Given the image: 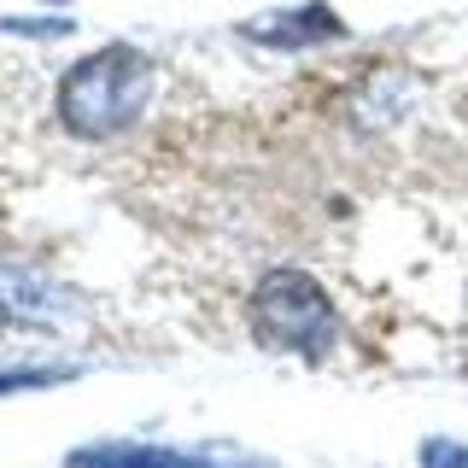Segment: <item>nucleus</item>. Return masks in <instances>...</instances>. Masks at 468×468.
I'll list each match as a JSON object with an SVG mask.
<instances>
[{
  "label": "nucleus",
  "instance_id": "f03ea898",
  "mask_svg": "<svg viewBox=\"0 0 468 468\" xmlns=\"http://www.w3.org/2000/svg\"><path fill=\"white\" fill-rule=\"evenodd\" d=\"M252 328L263 346L292 351L304 363H322L340 340V316H334V299L322 292L316 275L304 270H270L252 292Z\"/></svg>",
  "mask_w": 468,
  "mask_h": 468
},
{
  "label": "nucleus",
  "instance_id": "f257e3e1",
  "mask_svg": "<svg viewBox=\"0 0 468 468\" xmlns=\"http://www.w3.org/2000/svg\"><path fill=\"white\" fill-rule=\"evenodd\" d=\"M146 100H153V58L135 41H106L58 77V123L77 141H117L141 123Z\"/></svg>",
  "mask_w": 468,
  "mask_h": 468
},
{
  "label": "nucleus",
  "instance_id": "6e6552de",
  "mask_svg": "<svg viewBox=\"0 0 468 468\" xmlns=\"http://www.w3.org/2000/svg\"><path fill=\"white\" fill-rule=\"evenodd\" d=\"M416 463L421 468H468V445L463 439H421Z\"/></svg>",
  "mask_w": 468,
  "mask_h": 468
},
{
  "label": "nucleus",
  "instance_id": "423d86ee",
  "mask_svg": "<svg viewBox=\"0 0 468 468\" xmlns=\"http://www.w3.org/2000/svg\"><path fill=\"white\" fill-rule=\"evenodd\" d=\"M65 380H77L70 363H53V369H6L0 375V399H6V392H24V387H65Z\"/></svg>",
  "mask_w": 468,
  "mask_h": 468
},
{
  "label": "nucleus",
  "instance_id": "39448f33",
  "mask_svg": "<svg viewBox=\"0 0 468 468\" xmlns=\"http://www.w3.org/2000/svg\"><path fill=\"white\" fill-rule=\"evenodd\" d=\"M70 468H229V463L170 451V445H141V439H100V445L70 451ZM246 468H270V463H246Z\"/></svg>",
  "mask_w": 468,
  "mask_h": 468
},
{
  "label": "nucleus",
  "instance_id": "0eeeda50",
  "mask_svg": "<svg viewBox=\"0 0 468 468\" xmlns=\"http://www.w3.org/2000/svg\"><path fill=\"white\" fill-rule=\"evenodd\" d=\"M0 29H6V36H29V41H65L70 29V18H0Z\"/></svg>",
  "mask_w": 468,
  "mask_h": 468
},
{
  "label": "nucleus",
  "instance_id": "7ed1b4c3",
  "mask_svg": "<svg viewBox=\"0 0 468 468\" xmlns=\"http://www.w3.org/2000/svg\"><path fill=\"white\" fill-rule=\"evenodd\" d=\"M240 41H258L270 53H311V48H328V41L346 36V18L328 6V0H292V6H270V12H252V18L234 24Z\"/></svg>",
  "mask_w": 468,
  "mask_h": 468
},
{
  "label": "nucleus",
  "instance_id": "20e7f679",
  "mask_svg": "<svg viewBox=\"0 0 468 468\" xmlns=\"http://www.w3.org/2000/svg\"><path fill=\"white\" fill-rule=\"evenodd\" d=\"M70 311H77V292L24 263H0V322H12L18 334H65Z\"/></svg>",
  "mask_w": 468,
  "mask_h": 468
}]
</instances>
